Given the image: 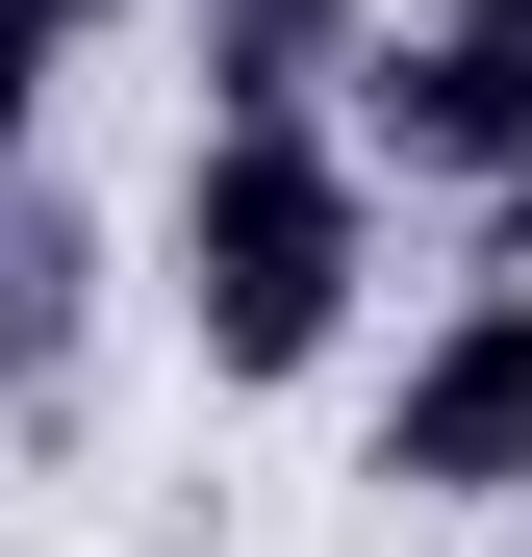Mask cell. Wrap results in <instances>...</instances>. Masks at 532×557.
Masks as SVG:
<instances>
[{
    "label": "cell",
    "mask_w": 532,
    "mask_h": 557,
    "mask_svg": "<svg viewBox=\"0 0 532 557\" xmlns=\"http://www.w3.org/2000/svg\"><path fill=\"white\" fill-rule=\"evenodd\" d=\"M330 127L355 177H431V203H482L507 127H532V26H482V0H431V26H355L330 51Z\"/></svg>",
    "instance_id": "obj_2"
},
{
    "label": "cell",
    "mask_w": 532,
    "mask_h": 557,
    "mask_svg": "<svg viewBox=\"0 0 532 557\" xmlns=\"http://www.w3.org/2000/svg\"><path fill=\"white\" fill-rule=\"evenodd\" d=\"M355 278H381V177H355L330 102H203V127H177L152 305H177L203 381H330V355H355Z\"/></svg>",
    "instance_id": "obj_1"
},
{
    "label": "cell",
    "mask_w": 532,
    "mask_h": 557,
    "mask_svg": "<svg viewBox=\"0 0 532 557\" xmlns=\"http://www.w3.org/2000/svg\"><path fill=\"white\" fill-rule=\"evenodd\" d=\"M76 26H102V0H0V177L51 152V76H76Z\"/></svg>",
    "instance_id": "obj_5"
},
{
    "label": "cell",
    "mask_w": 532,
    "mask_h": 557,
    "mask_svg": "<svg viewBox=\"0 0 532 557\" xmlns=\"http://www.w3.org/2000/svg\"><path fill=\"white\" fill-rule=\"evenodd\" d=\"M381 482L406 507H532V278H457L381 381Z\"/></svg>",
    "instance_id": "obj_3"
},
{
    "label": "cell",
    "mask_w": 532,
    "mask_h": 557,
    "mask_svg": "<svg viewBox=\"0 0 532 557\" xmlns=\"http://www.w3.org/2000/svg\"><path fill=\"white\" fill-rule=\"evenodd\" d=\"M355 26H381V0H177V51H203L177 102H330Z\"/></svg>",
    "instance_id": "obj_4"
}]
</instances>
